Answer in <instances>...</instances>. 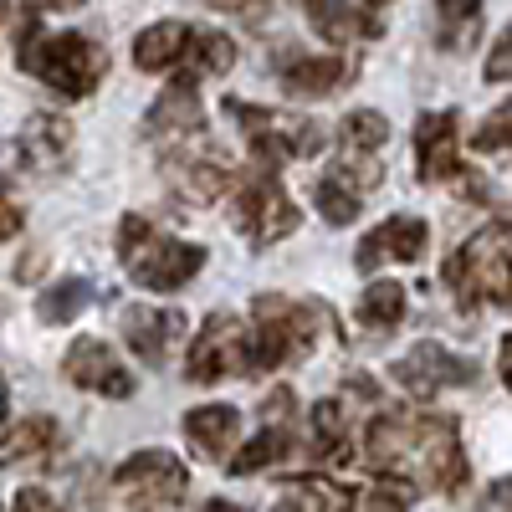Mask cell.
Listing matches in <instances>:
<instances>
[{"mask_svg":"<svg viewBox=\"0 0 512 512\" xmlns=\"http://www.w3.org/2000/svg\"><path fill=\"white\" fill-rule=\"evenodd\" d=\"M369 461L390 472L400 487H436L456 492L466 482V456H461V431L451 415H379L369 420Z\"/></svg>","mask_w":512,"mask_h":512,"instance_id":"1","label":"cell"},{"mask_svg":"<svg viewBox=\"0 0 512 512\" xmlns=\"http://www.w3.org/2000/svg\"><path fill=\"white\" fill-rule=\"evenodd\" d=\"M118 262L139 287L175 292L205 267V251L190 246V241L164 236L149 216H123V226H118Z\"/></svg>","mask_w":512,"mask_h":512,"instance_id":"2","label":"cell"},{"mask_svg":"<svg viewBox=\"0 0 512 512\" xmlns=\"http://www.w3.org/2000/svg\"><path fill=\"white\" fill-rule=\"evenodd\" d=\"M21 67L36 72L62 98H88L108 72V57H103L98 41H88L82 31L36 36V26H26L21 31Z\"/></svg>","mask_w":512,"mask_h":512,"instance_id":"3","label":"cell"},{"mask_svg":"<svg viewBox=\"0 0 512 512\" xmlns=\"http://www.w3.org/2000/svg\"><path fill=\"white\" fill-rule=\"evenodd\" d=\"M323 328V313L308 303H287V297H256L251 303V328H246V349H251V374L282 369L292 359L313 354V338Z\"/></svg>","mask_w":512,"mask_h":512,"instance_id":"4","label":"cell"},{"mask_svg":"<svg viewBox=\"0 0 512 512\" xmlns=\"http://www.w3.org/2000/svg\"><path fill=\"white\" fill-rule=\"evenodd\" d=\"M446 282L461 303L512 308V221H492L472 241H461L446 262Z\"/></svg>","mask_w":512,"mask_h":512,"instance_id":"5","label":"cell"},{"mask_svg":"<svg viewBox=\"0 0 512 512\" xmlns=\"http://www.w3.org/2000/svg\"><path fill=\"white\" fill-rule=\"evenodd\" d=\"M226 113L241 123V134L251 144V154L262 159V169H277L282 159H313L323 154L328 134L323 123L313 118H297V113H282V108H256V103H226Z\"/></svg>","mask_w":512,"mask_h":512,"instance_id":"6","label":"cell"},{"mask_svg":"<svg viewBox=\"0 0 512 512\" xmlns=\"http://www.w3.org/2000/svg\"><path fill=\"white\" fill-rule=\"evenodd\" d=\"M113 487H118L128 512H175L185 487H190V472L169 451H139L113 472Z\"/></svg>","mask_w":512,"mask_h":512,"instance_id":"7","label":"cell"},{"mask_svg":"<svg viewBox=\"0 0 512 512\" xmlns=\"http://www.w3.org/2000/svg\"><path fill=\"white\" fill-rule=\"evenodd\" d=\"M185 374H190V384H216V379H226V374H251L246 323H241V318H231V313L205 318L200 338L190 344Z\"/></svg>","mask_w":512,"mask_h":512,"instance_id":"8","label":"cell"},{"mask_svg":"<svg viewBox=\"0 0 512 512\" xmlns=\"http://www.w3.org/2000/svg\"><path fill=\"white\" fill-rule=\"evenodd\" d=\"M236 226H241V236H246L251 246H277L282 236L297 231V205H292V195L282 190V180L272 175V169L251 175V185L241 190Z\"/></svg>","mask_w":512,"mask_h":512,"instance_id":"9","label":"cell"},{"mask_svg":"<svg viewBox=\"0 0 512 512\" xmlns=\"http://www.w3.org/2000/svg\"><path fill=\"white\" fill-rule=\"evenodd\" d=\"M62 369H67V379L77 384V390H93L103 400H128L134 395V379H128L123 359L103 344V338H77V344L67 349V359H62Z\"/></svg>","mask_w":512,"mask_h":512,"instance_id":"10","label":"cell"},{"mask_svg":"<svg viewBox=\"0 0 512 512\" xmlns=\"http://www.w3.org/2000/svg\"><path fill=\"white\" fill-rule=\"evenodd\" d=\"M390 374L405 384L410 395H436V390H446V384H472L477 364L451 354V349H441V344H415Z\"/></svg>","mask_w":512,"mask_h":512,"instance_id":"11","label":"cell"},{"mask_svg":"<svg viewBox=\"0 0 512 512\" xmlns=\"http://www.w3.org/2000/svg\"><path fill=\"white\" fill-rule=\"evenodd\" d=\"M415 164H420V180H451V175H461V128H456V113H425L415 123Z\"/></svg>","mask_w":512,"mask_h":512,"instance_id":"12","label":"cell"},{"mask_svg":"<svg viewBox=\"0 0 512 512\" xmlns=\"http://www.w3.org/2000/svg\"><path fill=\"white\" fill-rule=\"evenodd\" d=\"M425 241H431V226H425L420 216H390L384 226H374L364 241H359V272H374L379 262H415V256L425 251Z\"/></svg>","mask_w":512,"mask_h":512,"instance_id":"13","label":"cell"},{"mask_svg":"<svg viewBox=\"0 0 512 512\" xmlns=\"http://www.w3.org/2000/svg\"><path fill=\"white\" fill-rule=\"evenodd\" d=\"M185 333V318L175 308H128L123 313V338H128V349H134L144 364H164L169 359V344Z\"/></svg>","mask_w":512,"mask_h":512,"instance_id":"14","label":"cell"},{"mask_svg":"<svg viewBox=\"0 0 512 512\" xmlns=\"http://www.w3.org/2000/svg\"><path fill=\"white\" fill-rule=\"evenodd\" d=\"M72 123L57 118V113H36L26 128H21V164L26 169H41V175H52V169H67L72 159Z\"/></svg>","mask_w":512,"mask_h":512,"instance_id":"15","label":"cell"},{"mask_svg":"<svg viewBox=\"0 0 512 512\" xmlns=\"http://www.w3.org/2000/svg\"><path fill=\"white\" fill-rule=\"evenodd\" d=\"M277 77H282V88L297 93V98H328L333 88H344L349 62H344V57H308V52H292V57H277Z\"/></svg>","mask_w":512,"mask_h":512,"instance_id":"16","label":"cell"},{"mask_svg":"<svg viewBox=\"0 0 512 512\" xmlns=\"http://www.w3.org/2000/svg\"><path fill=\"white\" fill-rule=\"evenodd\" d=\"M169 180H175V190L195 205L216 200L226 185H231V164L221 154H175L169 159Z\"/></svg>","mask_w":512,"mask_h":512,"instance_id":"17","label":"cell"},{"mask_svg":"<svg viewBox=\"0 0 512 512\" xmlns=\"http://www.w3.org/2000/svg\"><path fill=\"white\" fill-rule=\"evenodd\" d=\"M200 123H205V108H200V93H195V77L169 82V93L149 108V134L180 139V134H200Z\"/></svg>","mask_w":512,"mask_h":512,"instance_id":"18","label":"cell"},{"mask_svg":"<svg viewBox=\"0 0 512 512\" xmlns=\"http://www.w3.org/2000/svg\"><path fill=\"white\" fill-rule=\"evenodd\" d=\"M236 431H241V415H236L231 405H200V410L185 415V436H190V446H195L200 456H210V461H221V456L231 451Z\"/></svg>","mask_w":512,"mask_h":512,"instance_id":"19","label":"cell"},{"mask_svg":"<svg viewBox=\"0 0 512 512\" xmlns=\"http://www.w3.org/2000/svg\"><path fill=\"white\" fill-rule=\"evenodd\" d=\"M185 47H190V26L185 21H154L134 41V62L144 72H169V67L185 62Z\"/></svg>","mask_w":512,"mask_h":512,"instance_id":"20","label":"cell"},{"mask_svg":"<svg viewBox=\"0 0 512 512\" xmlns=\"http://www.w3.org/2000/svg\"><path fill=\"white\" fill-rule=\"evenodd\" d=\"M303 11L323 41H354V36H379L374 16H354L349 0H303Z\"/></svg>","mask_w":512,"mask_h":512,"instance_id":"21","label":"cell"},{"mask_svg":"<svg viewBox=\"0 0 512 512\" xmlns=\"http://www.w3.org/2000/svg\"><path fill=\"white\" fill-rule=\"evenodd\" d=\"M57 441V420L47 415H31V420H16L6 436H0V466H21V461H41Z\"/></svg>","mask_w":512,"mask_h":512,"instance_id":"22","label":"cell"},{"mask_svg":"<svg viewBox=\"0 0 512 512\" xmlns=\"http://www.w3.org/2000/svg\"><path fill=\"white\" fill-rule=\"evenodd\" d=\"M477 31H482V0H436V41L446 52L472 47Z\"/></svg>","mask_w":512,"mask_h":512,"instance_id":"23","label":"cell"},{"mask_svg":"<svg viewBox=\"0 0 512 512\" xmlns=\"http://www.w3.org/2000/svg\"><path fill=\"white\" fill-rule=\"evenodd\" d=\"M231 62H236V41L226 36V31H195L190 26V47H185V62L180 67H190L185 77H221V72H231Z\"/></svg>","mask_w":512,"mask_h":512,"instance_id":"24","label":"cell"},{"mask_svg":"<svg viewBox=\"0 0 512 512\" xmlns=\"http://www.w3.org/2000/svg\"><path fill=\"white\" fill-rule=\"evenodd\" d=\"M287 446H292V436L282 431V425H262V431H256V436L236 451V461H226V472H231V477H251V472H262V466L282 461Z\"/></svg>","mask_w":512,"mask_h":512,"instance_id":"25","label":"cell"},{"mask_svg":"<svg viewBox=\"0 0 512 512\" xmlns=\"http://www.w3.org/2000/svg\"><path fill=\"white\" fill-rule=\"evenodd\" d=\"M405 318V287L400 282H374L359 297V323L364 328H395Z\"/></svg>","mask_w":512,"mask_h":512,"instance_id":"26","label":"cell"},{"mask_svg":"<svg viewBox=\"0 0 512 512\" xmlns=\"http://www.w3.org/2000/svg\"><path fill=\"white\" fill-rule=\"evenodd\" d=\"M384 139H390V123H384V113H374V108H354L344 123H338L344 154H374Z\"/></svg>","mask_w":512,"mask_h":512,"instance_id":"27","label":"cell"},{"mask_svg":"<svg viewBox=\"0 0 512 512\" xmlns=\"http://www.w3.org/2000/svg\"><path fill=\"white\" fill-rule=\"evenodd\" d=\"M88 303H93V282L88 277H67V282H57L47 297H41L36 313H41V323H72Z\"/></svg>","mask_w":512,"mask_h":512,"instance_id":"28","label":"cell"},{"mask_svg":"<svg viewBox=\"0 0 512 512\" xmlns=\"http://www.w3.org/2000/svg\"><path fill=\"white\" fill-rule=\"evenodd\" d=\"M359 205H364V190H354L344 175H338V169H333L328 180H318V210H323L328 226H349L359 216Z\"/></svg>","mask_w":512,"mask_h":512,"instance_id":"29","label":"cell"},{"mask_svg":"<svg viewBox=\"0 0 512 512\" xmlns=\"http://www.w3.org/2000/svg\"><path fill=\"white\" fill-rule=\"evenodd\" d=\"M313 451L318 456H344V410H338V400H323L313 405Z\"/></svg>","mask_w":512,"mask_h":512,"instance_id":"30","label":"cell"},{"mask_svg":"<svg viewBox=\"0 0 512 512\" xmlns=\"http://www.w3.org/2000/svg\"><path fill=\"white\" fill-rule=\"evenodd\" d=\"M472 149H482V154L512 149V103H502L497 113H487V118H482V128L472 134Z\"/></svg>","mask_w":512,"mask_h":512,"instance_id":"31","label":"cell"},{"mask_svg":"<svg viewBox=\"0 0 512 512\" xmlns=\"http://www.w3.org/2000/svg\"><path fill=\"white\" fill-rule=\"evenodd\" d=\"M487 82H512V26L497 36V47L487 57Z\"/></svg>","mask_w":512,"mask_h":512,"instance_id":"32","label":"cell"},{"mask_svg":"<svg viewBox=\"0 0 512 512\" xmlns=\"http://www.w3.org/2000/svg\"><path fill=\"white\" fill-rule=\"evenodd\" d=\"M16 231H21V210H16V200L6 195V180H0V241L16 236Z\"/></svg>","mask_w":512,"mask_h":512,"instance_id":"33","label":"cell"},{"mask_svg":"<svg viewBox=\"0 0 512 512\" xmlns=\"http://www.w3.org/2000/svg\"><path fill=\"white\" fill-rule=\"evenodd\" d=\"M487 512H512V477L487 487Z\"/></svg>","mask_w":512,"mask_h":512,"instance_id":"34","label":"cell"},{"mask_svg":"<svg viewBox=\"0 0 512 512\" xmlns=\"http://www.w3.org/2000/svg\"><path fill=\"white\" fill-rule=\"evenodd\" d=\"M216 11H231V16H262L267 0H210Z\"/></svg>","mask_w":512,"mask_h":512,"instance_id":"35","label":"cell"},{"mask_svg":"<svg viewBox=\"0 0 512 512\" xmlns=\"http://www.w3.org/2000/svg\"><path fill=\"white\" fill-rule=\"evenodd\" d=\"M16 512H52V497L41 492V487H26V492L16 497Z\"/></svg>","mask_w":512,"mask_h":512,"instance_id":"36","label":"cell"},{"mask_svg":"<svg viewBox=\"0 0 512 512\" xmlns=\"http://www.w3.org/2000/svg\"><path fill=\"white\" fill-rule=\"evenodd\" d=\"M26 6H31V11H77L82 0H26Z\"/></svg>","mask_w":512,"mask_h":512,"instance_id":"37","label":"cell"},{"mask_svg":"<svg viewBox=\"0 0 512 512\" xmlns=\"http://www.w3.org/2000/svg\"><path fill=\"white\" fill-rule=\"evenodd\" d=\"M497 364H502V379H507V390H512V333L502 338V359Z\"/></svg>","mask_w":512,"mask_h":512,"instance_id":"38","label":"cell"},{"mask_svg":"<svg viewBox=\"0 0 512 512\" xmlns=\"http://www.w3.org/2000/svg\"><path fill=\"white\" fill-rule=\"evenodd\" d=\"M200 512H246V507H236V502H226V497H216L210 507H200Z\"/></svg>","mask_w":512,"mask_h":512,"instance_id":"39","label":"cell"},{"mask_svg":"<svg viewBox=\"0 0 512 512\" xmlns=\"http://www.w3.org/2000/svg\"><path fill=\"white\" fill-rule=\"evenodd\" d=\"M272 512H303V502H277Z\"/></svg>","mask_w":512,"mask_h":512,"instance_id":"40","label":"cell"},{"mask_svg":"<svg viewBox=\"0 0 512 512\" xmlns=\"http://www.w3.org/2000/svg\"><path fill=\"white\" fill-rule=\"evenodd\" d=\"M6 405H11V395H6V384H0V420H6Z\"/></svg>","mask_w":512,"mask_h":512,"instance_id":"41","label":"cell"},{"mask_svg":"<svg viewBox=\"0 0 512 512\" xmlns=\"http://www.w3.org/2000/svg\"><path fill=\"white\" fill-rule=\"evenodd\" d=\"M364 6H369V11H379V6H390V0H364Z\"/></svg>","mask_w":512,"mask_h":512,"instance_id":"42","label":"cell"},{"mask_svg":"<svg viewBox=\"0 0 512 512\" xmlns=\"http://www.w3.org/2000/svg\"><path fill=\"white\" fill-rule=\"evenodd\" d=\"M328 512H349V502H344V507H328Z\"/></svg>","mask_w":512,"mask_h":512,"instance_id":"43","label":"cell"}]
</instances>
